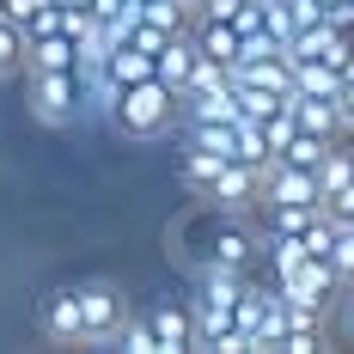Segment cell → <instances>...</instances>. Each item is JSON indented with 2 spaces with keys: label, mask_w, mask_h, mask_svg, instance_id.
Listing matches in <instances>:
<instances>
[{
  "label": "cell",
  "mask_w": 354,
  "mask_h": 354,
  "mask_svg": "<svg viewBox=\"0 0 354 354\" xmlns=\"http://www.w3.org/2000/svg\"><path fill=\"white\" fill-rule=\"evenodd\" d=\"M25 104L43 129H73L80 122V80L73 68L62 73H25Z\"/></svg>",
  "instance_id": "obj_2"
},
{
  "label": "cell",
  "mask_w": 354,
  "mask_h": 354,
  "mask_svg": "<svg viewBox=\"0 0 354 354\" xmlns=\"http://www.w3.org/2000/svg\"><path fill=\"white\" fill-rule=\"evenodd\" d=\"M147 318H153V336H159V354H183L189 348V299H159V306H147Z\"/></svg>",
  "instance_id": "obj_10"
},
{
  "label": "cell",
  "mask_w": 354,
  "mask_h": 354,
  "mask_svg": "<svg viewBox=\"0 0 354 354\" xmlns=\"http://www.w3.org/2000/svg\"><path fill=\"white\" fill-rule=\"evenodd\" d=\"M220 153H208V147H183V159H177V171H183V189H196V196H208V183L220 177Z\"/></svg>",
  "instance_id": "obj_15"
},
{
  "label": "cell",
  "mask_w": 354,
  "mask_h": 354,
  "mask_svg": "<svg viewBox=\"0 0 354 354\" xmlns=\"http://www.w3.org/2000/svg\"><path fill=\"white\" fill-rule=\"evenodd\" d=\"M189 129V147H208L220 159H232V122H183Z\"/></svg>",
  "instance_id": "obj_20"
},
{
  "label": "cell",
  "mask_w": 354,
  "mask_h": 354,
  "mask_svg": "<svg viewBox=\"0 0 354 354\" xmlns=\"http://www.w3.org/2000/svg\"><path fill=\"white\" fill-rule=\"evenodd\" d=\"M336 80L342 73L330 68V62H293V92H306V98H330Z\"/></svg>",
  "instance_id": "obj_19"
},
{
  "label": "cell",
  "mask_w": 354,
  "mask_h": 354,
  "mask_svg": "<svg viewBox=\"0 0 354 354\" xmlns=\"http://www.w3.org/2000/svg\"><path fill=\"white\" fill-rule=\"evenodd\" d=\"M330 269H336V281L354 287V226H336V239H330V257H324Z\"/></svg>",
  "instance_id": "obj_21"
},
{
  "label": "cell",
  "mask_w": 354,
  "mask_h": 354,
  "mask_svg": "<svg viewBox=\"0 0 354 354\" xmlns=\"http://www.w3.org/2000/svg\"><path fill=\"white\" fill-rule=\"evenodd\" d=\"M336 110H342V135H354V80H336Z\"/></svg>",
  "instance_id": "obj_24"
},
{
  "label": "cell",
  "mask_w": 354,
  "mask_h": 354,
  "mask_svg": "<svg viewBox=\"0 0 354 354\" xmlns=\"http://www.w3.org/2000/svg\"><path fill=\"white\" fill-rule=\"evenodd\" d=\"M116 348H122V354H159V336H153V318L129 306V318L116 324Z\"/></svg>",
  "instance_id": "obj_17"
},
{
  "label": "cell",
  "mask_w": 354,
  "mask_h": 354,
  "mask_svg": "<svg viewBox=\"0 0 354 354\" xmlns=\"http://www.w3.org/2000/svg\"><path fill=\"white\" fill-rule=\"evenodd\" d=\"M110 122H116L129 141H159V135H171V122H177V92L147 73V80H135V86L116 92Z\"/></svg>",
  "instance_id": "obj_1"
},
{
  "label": "cell",
  "mask_w": 354,
  "mask_h": 354,
  "mask_svg": "<svg viewBox=\"0 0 354 354\" xmlns=\"http://www.w3.org/2000/svg\"><path fill=\"white\" fill-rule=\"evenodd\" d=\"M336 299H342V293H336ZM336 324H342V336H348V342H354V293H348V299H342V318H336Z\"/></svg>",
  "instance_id": "obj_25"
},
{
  "label": "cell",
  "mask_w": 354,
  "mask_h": 354,
  "mask_svg": "<svg viewBox=\"0 0 354 354\" xmlns=\"http://www.w3.org/2000/svg\"><path fill=\"white\" fill-rule=\"evenodd\" d=\"M189 43H196V55H208V62H239V31H232V19H189Z\"/></svg>",
  "instance_id": "obj_11"
},
{
  "label": "cell",
  "mask_w": 354,
  "mask_h": 354,
  "mask_svg": "<svg viewBox=\"0 0 354 354\" xmlns=\"http://www.w3.org/2000/svg\"><path fill=\"white\" fill-rule=\"evenodd\" d=\"M220 86H232V68H226V62H208V55H196V68H189V80H183L177 98H202V92H220Z\"/></svg>",
  "instance_id": "obj_18"
},
{
  "label": "cell",
  "mask_w": 354,
  "mask_h": 354,
  "mask_svg": "<svg viewBox=\"0 0 354 354\" xmlns=\"http://www.w3.org/2000/svg\"><path fill=\"white\" fill-rule=\"evenodd\" d=\"M25 73H62L73 68V37L62 31H43V37H25V62H19Z\"/></svg>",
  "instance_id": "obj_12"
},
{
  "label": "cell",
  "mask_w": 354,
  "mask_h": 354,
  "mask_svg": "<svg viewBox=\"0 0 354 354\" xmlns=\"http://www.w3.org/2000/svg\"><path fill=\"white\" fill-rule=\"evenodd\" d=\"M257 196H263V171H257V165H245V159H226L202 202H208L214 214H245Z\"/></svg>",
  "instance_id": "obj_5"
},
{
  "label": "cell",
  "mask_w": 354,
  "mask_h": 354,
  "mask_svg": "<svg viewBox=\"0 0 354 354\" xmlns=\"http://www.w3.org/2000/svg\"><path fill=\"white\" fill-rule=\"evenodd\" d=\"M257 202H263V208H269V202H306V208H318V171L269 159V165H263V196H257Z\"/></svg>",
  "instance_id": "obj_7"
},
{
  "label": "cell",
  "mask_w": 354,
  "mask_h": 354,
  "mask_svg": "<svg viewBox=\"0 0 354 354\" xmlns=\"http://www.w3.org/2000/svg\"><path fill=\"white\" fill-rule=\"evenodd\" d=\"M293 122L299 129H312V135H342V110H336V92L330 98H306V92H293Z\"/></svg>",
  "instance_id": "obj_14"
},
{
  "label": "cell",
  "mask_w": 354,
  "mask_h": 354,
  "mask_svg": "<svg viewBox=\"0 0 354 354\" xmlns=\"http://www.w3.org/2000/svg\"><path fill=\"white\" fill-rule=\"evenodd\" d=\"M257 232H250L239 214H220V226H214V239H208V257L202 263H220V269H239V275H250V263H257Z\"/></svg>",
  "instance_id": "obj_6"
},
{
  "label": "cell",
  "mask_w": 354,
  "mask_h": 354,
  "mask_svg": "<svg viewBox=\"0 0 354 354\" xmlns=\"http://www.w3.org/2000/svg\"><path fill=\"white\" fill-rule=\"evenodd\" d=\"M80 318H86L80 348H116V324L129 318V293L116 281H80Z\"/></svg>",
  "instance_id": "obj_3"
},
{
  "label": "cell",
  "mask_w": 354,
  "mask_h": 354,
  "mask_svg": "<svg viewBox=\"0 0 354 354\" xmlns=\"http://www.w3.org/2000/svg\"><path fill=\"white\" fill-rule=\"evenodd\" d=\"M43 336H49V342H62V348H80V336H86V318H80V287H55V293L43 299Z\"/></svg>",
  "instance_id": "obj_9"
},
{
  "label": "cell",
  "mask_w": 354,
  "mask_h": 354,
  "mask_svg": "<svg viewBox=\"0 0 354 354\" xmlns=\"http://www.w3.org/2000/svg\"><path fill=\"white\" fill-rule=\"evenodd\" d=\"M37 6H43V0H0V19L25 31V25H31V12H37Z\"/></svg>",
  "instance_id": "obj_23"
},
{
  "label": "cell",
  "mask_w": 354,
  "mask_h": 354,
  "mask_svg": "<svg viewBox=\"0 0 354 354\" xmlns=\"http://www.w3.org/2000/svg\"><path fill=\"white\" fill-rule=\"evenodd\" d=\"M239 293H245V275L239 269H220V263H202L196 269V312H214V318H232V306H239Z\"/></svg>",
  "instance_id": "obj_8"
},
{
  "label": "cell",
  "mask_w": 354,
  "mask_h": 354,
  "mask_svg": "<svg viewBox=\"0 0 354 354\" xmlns=\"http://www.w3.org/2000/svg\"><path fill=\"white\" fill-rule=\"evenodd\" d=\"M275 287H281V299H287V306H318V312H330V306H336V293H342L336 269H330L324 257H306L299 269L275 275Z\"/></svg>",
  "instance_id": "obj_4"
},
{
  "label": "cell",
  "mask_w": 354,
  "mask_h": 354,
  "mask_svg": "<svg viewBox=\"0 0 354 354\" xmlns=\"http://www.w3.org/2000/svg\"><path fill=\"white\" fill-rule=\"evenodd\" d=\"M232 159H245V165H269L275 153H269V135H263V122H250V116H239L232 122Z\"/></svg>",
  "instance_id": "obj_16"
},
{
  "label": "cell",
  "mask_w": 354,
  "mask_h": 354,
  "mask_svg": "<svg viewBox=\"0 0 354 354\" xmlns=\"http://www.w3.org/2000/svg\"><path fill=\"white\" fill-rule=\"evenodd\" d=\"M92 31V6H73V0H62V37H80Z\"/></svg>",
  "instance_id": "obj_22"
},
{
  "label": "cell",
  "mask_w": 354,
  "mask_h": 354,
  "mask_svg": "<svg viewBox=\"0 0 354 354\" xmlns=\"http://www.w3.org/2000/svg\"><path fill=\"white\" fill-rule=\"evenodd\" d=\"M232 86H263V92H293V68H287V55H263V62H232Z\"/></svg>",
  "instance_id": "obj_13"
}]
</instances>
